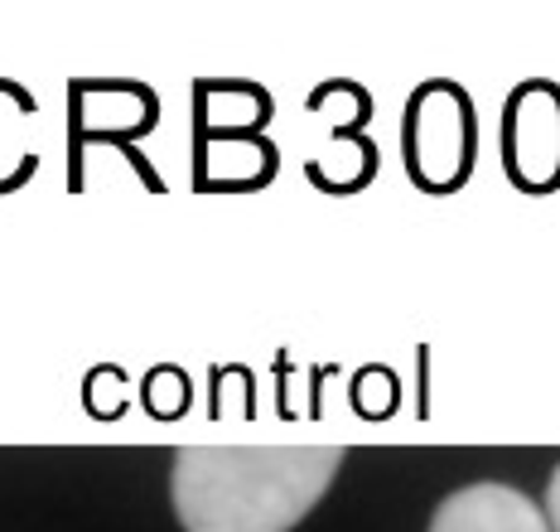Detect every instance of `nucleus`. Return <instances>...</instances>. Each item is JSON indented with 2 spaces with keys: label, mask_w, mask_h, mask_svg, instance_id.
<instances>
[{
  "label": "nucleus",
  "mask_w": 560,
  "mask_h": 532,
  "mask_svg": "<svg viewBox=\"0 0 560 532\" xmlns=\"http://www.w3.org/2000/svg\"><path fill=\"white\" fill-rule=\"evenodd\" d=\"M430 532H551V518L512 484H469L454 489L430 518Z\"/></svg>",
  "instance_id": "4"
},
{
  "label": "nucleus",
  "mask_w": 560,
  "mask_h": 532,
  "mask_svg": "<svg viewBox=\"0 0 560 532\" xmlns=\"http://www.w3.org/2000/svg\"><path fill=\"white\" fill-rule=\"evenodd\" d=\"M503 170L522 194L560 189V83L527 78L503 107Z\"/></svg>",
  "instance_id": "3"
},
{
  "label": "nucleus",
  "mask_w": 560,
  "mask_h": 532,
  "mask_svg": "<svg viewBox=\"0 0 560 532\" xmlns=\"http://www.w3.org/2000/svg\"><path fill=\"white\" fill-rule=\"evenodd\" d=\"M377 175V146L363 131H334L329 150L319 160H310V180L329 194H353Z\"/></svg>",
  "instance_id": "5"
},
{
  "label": "nucleus",
  "mask_w": 560,
  "mask_h": 532,
  "mask_svg": "<svg viewBox=\"0 0 560 532\" xmlns=\"http://www.w3.org/2000/svg\"><path fill=\"white\" fill-rule=\"evenodd\" d=\"M338 465V446H189L174 455V513L184 532H290Z\"/></svg>",
  "instance_id": "1"
},
{
  "label": "nucleus",
  "mask_w": 560,
  "mask_h": 532,
  "mask_svg": "<svg viewBox=\"0 0 560 532\" xmlns=\"http://www.w3.org/2000/svg\"><path fill=\"white\" fill-rule=\"evenodd\" d=\"M546 518H551V532H560V465L551 474V484H546Z\"/></svg>",
  "instance_id": "6"
},
{
  "label": "nucleus",
  "mask_w": 560,
  "mask_h": 532,
  "mask_svg": "<svg viewBox=\"0 0 560 532\" xmlns=\"http://www.w3.org/2000/svg\"><path fill=\"white\" fill-rule=\"evenodd\" d=\"M478 117L454 78H430L406 102V175L420 194H454L474 175Z\"/></svg>",
  "instance_id": "2"
}]
</instances>
